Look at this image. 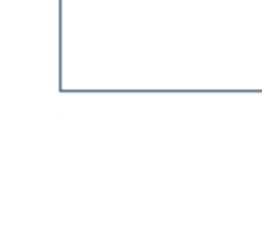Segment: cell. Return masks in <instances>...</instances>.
I'll return each instance as SVG.
<instances>
[]
</instances>
